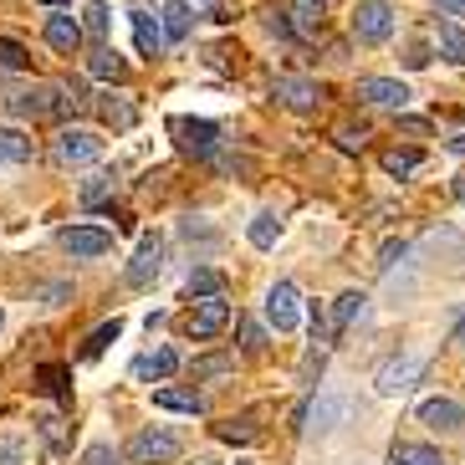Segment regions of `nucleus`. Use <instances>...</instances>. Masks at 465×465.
<instances>
[{
	"label": "nucleus",
	"mask_w": 465,
	"mask_h": 465,
	"mask_svg": "<svg viewBox=\"0 0 465 465\" xmlns=\"http://www.w3.org/2000/svg\"><path fill=\"white\" fill-rule=\"evenodd\" d=\"M455 342H465V322H460V328H455Z\"/></svg>",
	"instance_id": "49"
},
{
	"label": "nucleus",
	"mask_w": 465,
	"mask_h": 465,
	"mask_svg": "<svg viewBox=\"0 0 465 465\" xmlns=\"http://www.w3.org/2000/svg\"><path fill=\"white\" fill-rule=\"evenodd\" d=\"M36 383H42L52 399H72V369L67 363H42V369H36Z\"/></svg>",
	"instance_id": "23"
},
{
	"label": "nucleus",
	"mask_w": 465,
	"mask_h": 465,
	"mask_svg": "<svg viewBox=\"0 0 465 465\" xmlns=\"http://www.w3.org/2000/svg\"><path fill=\"white\" fill-rule=\"evenodd\" d=\"M276 97H282L292 113H317L322 108V87H317L312 77H276Z\"/></svg>",
	"instance_id": "13"
},
{
	"label": "nucleus",
	"mask_w": 465,
	"mask_h": 465,
	"mask_svg": "<svg viewBox=\"0 0 465 465\" xmlns=\"http://www.w3.org/2000/svg\"><path fill=\"white\" fill-rule=\"evenodd\" d=\"M36 5H52V11H56V5H72V0H36Z\"/></svg>",
	"instance_id": "47"
},
{
	"label": "nucleus",
	"mask_w": 465,
	"mask_h": 465,
	"mask_svg": "<svg viewBox=\"0 0 465 465\" xmlns=\"http://www.w3.org/2000/svg\"><path fill=\"white\" fill-rule=\"evenodd\" d=\"M455 194H460V200H465V179H455Z\"/></svg>",
	"instance_id": "48"
},
{
	"label": "nucleus",
	"mask_w": 465,
	"mask_h": 465,
	"mask_svg": "<svg viewBox=\"0 0 465 465\" xmlns=\"http://www.w3.org/2000/svg\"><path fill=\"white\" fill-rule=\"evenodd\" d=\"M307 317H312V342H317V348H328L332 332H338V328H332L328 317H322V307H317V302H312V312H307Z\"/></svg>",
	"instance_id": "39"
},
{
	"label": "nucleus",
	"mask_w": 465,
	"mask_h": 465,
	"mask_svg": "<svg viewBox=\"0 0 465 465\" xmlns=\"http://www.w3.org/2000/svg\"><path fill=\"white\" fill-rule=\"evenodd\" d=\"M0 322H5V312H0Z\"/></svg>",
	"instance_id": "51"
},
{
	"label": "nucleus",
	"mask_w": 465,
	"mask_h": 465,
	"mask_svg": "<svg viewBox=\"0 0 465 465\" xmlns=\"http://www.w3.org/2000/svg\"><path fill=\"white\" fill-rule=\"evenodd\" d=\"M118 332H124V322H118V317H113V322H103V328H97L93 338L83 342V358H97V353H103V348H108L113 338H118Z\"/></svg>",
	"instance_id": "35"
},
{
	"label": "nucleus",
	"mask_w": 465,
	"mask_h": 465,
	"mask_svg": "<svg viewBox=\"0 0 465 465\" xmlns=\"http://www.w3.org/2000/svg\"><path fill=\"white\" fill-rule=\"evenodd\" d=\"M83 465H124V455L97 440V445H87V450H83Z\"/></svg>",
	"instance_id": "38"
},
{
	"label": "nucleus",
	"mask_w": 465,
	"mask_h": 465,
	"mask_svg": "<svg viewBox=\"0 0 465 465\" xmlns=\"http://www.w3.org/2000/svg\"><path fill=\"white\" fill-rule=\"evenodd\" d=\"M241 348H246L251 358H261L266 353V332H261L256 322H246V328H241Z\"/></svg>",
	"instance_id": "40"
},
{
	"label": "nucleus",
	"mask_w": 465,
	"mask_h": 465,
	"mask_svg": "<svg viewBox=\"0 0 465 465\" xmlns=\"http://www.w3.org/2000/svg\"><path fill=\"white\" fill-rule=\"evenodd\" d=\"M435 46H440L445 62L465 67V26H455V21H435Z\"/></svg>",
	"instance_id": "20"
},
{
	"label": "nucleus",
	"mask_w": 465,
	"mask_h": 465,
	"mask_svg": "<svg viewBox=\"0 0 465 465\" xmlns=\"http://www.w3.org/2000/svg\"><path fill=\"white\" fill-rule=\"evenodd\" d=\"M26 62H31L26 46L15 42V36H0V67H5V72H21Z\"/></svg>",
	"instance_id": "34"
},
{
	"label": "nucleus",
	"mask_w": 465,
	"mask_h": 465,
	"mask_svg": "<svg viewBox=\"0 0 465 465\" xmlns=\"http://www.w3.org/2000/svg\"><path fill=\"white\" fill-rule=\"evenodd\" d=\"M174 369H179V353H174V348H153V353L134 358V379H143V383H153V379H169Z\"/></svg>",
	"instance_id": "18"
},
{
	"label": "nucleus",
	"mask_w": 465,
	"mask_h": 465,
	"mask_svg": "<svg viewBox=\"0 0 465 465\" xmlns=\"http://www.w3.org/2000/svg\"><path fill=\"white\" fill-rule=\"evenodd\" d=\"M83 21H77V15H46V46H52V52H62V56H72L77 52V46H83Z\"/></svg>",
	"instance_id": "16"
},
{
	"label": "nucleus",
	"mask_w": 465,
	"mask_h": 465,
	"mask_svg": "<svg viewBox=\"0 0 465 465\" xmlns=\"http://www.w3.org/2000/svg\"><path fill=\"white\" fill-rule=\"evenodd\" d=\"M5 108L15 113V118H62V83H36L26 87V93H11L5 97Z\"/></svg>",
	"instance_id": "5"
},
{
	"label": "nucleus",
	"mask_w": 465,
	"mask_h": 465,
	"mask_svg": "<svg viewBox=\"0 0 465 465\" xmlns=\"http://www.w3.org/2000/svg\"><path fill=\"white\" fill-rule=\"evenodd\" d=\"M215 440H225V445H256L261 430H256V420H225V424H215Z\"/></svg>",
	"instance_id": "28"
},
{
	"label": "nucleus",
	"mask_w": 465,
	"mask_h": 465,
	"mask_svg": "<svg viewBox=\"0 0 465 465\" xmlns=\"http://www.w3.org/2000/svg\"><path fill=\"white\" fill-rule=\"evenodd\" d=\"M225 369H231V358H205V363H194V379H215Z\"/></svg>",
	"instance_id": "42"
},
{
	"label": "nucleus",
	"mask_w": 465,
	"mask_h": 465,
	"mask_svg": "<svg viewBox=\"0 0 465 465\" xmlns=\"http://www.w3.org/2000/svg\"><path fill=\"white\" fill-rule=\"evenodd\" d=\"M266 322H272L276 332H292L302 322V297L292 282H276L272 292H266Z\"/></svg>",
	"instance_id": "7"
},
{
	"label": "nucleus",
	"mask_w": 465,
	"mask_h": 465,
	"mask_svg": "<svg viewBox=\"0 0 465 465\" xmlns=\"http://www.w3.org/2000/svg\"><path fill=\"white\" fill-rule=\"evenodd\" d=\"M153 404L159 410H174V414H205V394L200 389H159Z\"/></svg>",
	"instance_id": "19"
},
{
	"label": "nucleus",
	"mask_w": 465,
	"mask_h": 465,
	"mask_svg": "<svg viewBox=\"0 0 465 465\" xmlns=\"http://www.w3.org/2000/svg\"><path fill=\"white\" fill-rule=\"evenodd\" d=\"M164 272V241H159V235H143V241H138V251H134V261H128V282H134V287H149L153 276Z\"/></svg>",
	"instance_id": "10"
},
{
	"label": "nucleus",
	"mask_w": 465,
	"mask_h": 465,
	"mask_svg": "<svg viewBox=\"0 0 465 465\" xmlns=\"http://www.w3.org/2000/svg\"><path fill=\"white\" fill-rule=\"evenodd\" d=\"M194 465H215V460H194Z\"/></svg>",
	"instance_id": "50"
},
{
	"label": "nucleus",
	"mask_w": 465,
	"mask_h": 465,
	"mask_svg": "<svg viewBox=\"0 0 465 465\" xmlns=\"http://www.w3.org/2000/svg\"><path fill=\"white\" fill-rule=\"evenodd\" d=\"M404 251H410L404 241H389V246H383V256H379V272H394V261L404 256Z\"/></svg>",
	"instance_id": "43"
},
{
	"label": "nucleus",
	"mask_w": 465,
	"mask_h": 465,
	"mask_svg": "<svg viewBox=\"0 0 465 465\" xmlns=\"http://www.w3.org/2000/svg\"><path fill=\"white\" fill-rule=\"evenodd\" d=\"M113 190H118V179H113V174L83 179V205H103V200H113Z\"/></svg>",
	"instance_id": "33"
},
{
	"label": "nucleus",
	"mask_w": 465,
	"mask_h": 465,
	"mask_svg": "<svg viewBox=\"0 0 465 465\" xmlns=\"http://www.w3.org/2000/svg\"><path fill=\"white\" fill-rule=\"evenodd\" d=\"M424 62H430V52H424V46H420V42H414V46H410V52H404V67H424Z\"/></svg>",
	"instance_id": "45"
},
{
	"label": "nucleus",
	"mask_w": 465,
	"mask_h": 465,
	"mask_svg": "<svg viewBox=\"0 0 465 465\" xmlns=\"http://www.w3.org/2000/svg\"><path fill=\"white\" fill-rule=\"evenodd\" d=\"M276 235H282V220H276L272 210H261V215L251 220V246H256V251H272Z\"/></svg>",
	"instance_id": "29"
},
{
	"label": "nucleus",
	"mask_w": 465,
	"mask_h": 465,
	"mask_svg": "<svg viewBox=\"0 0 465 465\" xmlns=\"http://www.w3.org/2000/svg\"><path fill=\"white\" fill-rule=\"evenodd\" d=\"M83 26L93 31L97 42L108 36V26H113V15H108V0H87V5H83Z\"/></svg>",
	"instance_id": "32"
},
{
	"label": "nucleus",
	"mask_w": 465,
	"mask_h": 465,
	"mask_svg": "<svg viewBox=\"0 0 465 465\" xmlns=\"http://www.w3.org/2000/svg\"><path fill=\"white\" fill-rule=\"evenodd\" d=\"M31 134L26 128H11V124H0V159H11V164H31Z\"/></svg>",
	"instance_id": "21"
},
{
	"label": "nucleus",
	"mask_w": 465,
	"mask_h": 465,
	"mask_svg": "<svg viewBox=\"0 0 465 465\" xmlns=\"http://www.w3.org/2000/svg\"><path fill=\"white\" fill-rule=\"evenodd\" d=\"M0 465H26V445L21 440H0Z\"/></svg>",
	"instance_id": "41"
},
{
	"label": "nucleus",
	"mask_w": 465,
	"mask_h": 465,
	"mask_svg": "<svg viewBox=\"0 0 465 465\" xmlns=\"http://www.w3.org/2000/svg\"><path fill=\"white\" fill-rule=\"evenodd\" d=\"M56 241H62V251H72V256H83V261L108 256V251H113V235H108V231H97V225H67V231L56 235Z\"/></svg>",
	"instance_id": "11"
},
{
	"label": "nucleus",
	"mask_w": 465,
	"mask_h": 465,
	"mask_svg": "<svg viewBox=\"0 0 465 465\" xmlns=\"http://www.w3.org/2000/svg\"><path fill=\"white\" fill-rule=\"evenodd\" d=\"M225 328H231V302L225 297H200L190 307V317H184V338H194V342H210Z\"/></svg>",
	"instance_id": "4"
},
{
	"label": "nucleus",
	"mask_w": 465,
	"mask_h": 465,
	"mask_svg": "<svg viewBox=\"0 0 465 465\" xmlns=\"http://www.w3.org/2000/svg\"><path fill=\"white\" fill-rule=\"evenodd\" d=\"M184 292H190L194 302H200V297H220V292H225V276H220L215 266H194L190 282H184Z\"/></svg>",
	"instance_id": "24"
},
{
	"label": "nucleus",
	"mask_w": 465,
	"mask_h": 465,
	"mask_svg": "<svg viewBox=\"0 0 465 465\" xmlns=\"http://www.w3.org/2000/svg\"><path fill=\"white\" fill-rule=\"evenodd\" d=\"M394 465H440V450H430V445H399Z\"/></svg>",
	"instance_id": "36"
},
{
	"label": "nucleus",
	"mask_w": 465,
	"mask_h": 465,
	"mask_svg": "<svg viewBox=\"0 0 465 465\" xmlns=\"http://www.w3.org/2000/svg\"><path fill=\"white\" fill-rule=\"evenodd\" d=\"M358 103H369V108H404L410 103V87L394 83V77H363L358 83Z\"/></svg>",
	"instance_id": "15"
},
{
	"label": "nucleus",
	"mask_w": 465,
	"mask_h": 465,
	"mask_svg": "<svg viewBox=\"0 0 465 465\" xmlns=\"http://www.w3.org/2000/svg\"><path fill=\"white\" fill-rule=\"evenodd\" d=\"M87 72H93L97 83H124L128 67H124V56L113 52V46H97V52L87 56Z\"/></svg>",
	"instance_id": "22"
},
{
	"label": "nucleus",
	"mask_w": 465,
	"mask_h": 465,
	"mask_svg": "<svg viewBox=\"0 0 465 465\" xmlns=\"http://www.w3.org/2000/svg\"><path fill=\"white\" fill-rule=\"evenodd\" d=\"M97 113H103V124H113V128H134V103L128 97H118V93H103V103H97Z\"/></svg>",
	"instance_id": "26"
},
{
	"label": "nucleus",
	"mask_w": 465,
	"mask_h": 465,
	"mask_svg": "<svg viewBox=\"0 0 465 465\" xmlns=\"http://www.w3.org/2000/svg\"><path fill=\"white\" fill-rule=\"evenodd\" d=\"M128 21H134V42H138V52H143V56H159V52H164V21H159V15L134 11Z\"/></svg>",
	"instance_id": "17"
},
{
	"label": "nucleus",
	"mask_w": 465,
	"mask_h": 465,
	"mask_svg": "<svg viewBox=\"0 0 465 465\" xmlns=\"http://www.w3.org/2000/svg\"><path fill=\"white\" fill-rule=\"evenodd\" d=\"M389 31H394V5L389 0H358V11H353V36L358 42H389Z\"/></svg>",
	"instance_id": "6"
},
{
	"label": "nucleus",
	"mask_w": 465,
	"mask_h": 465,
	"mask_svg": "<svg viewBox=\"0 0 465 465\" xmlns=\"http://www.w3.org/2000/svg\"><path fill=\"white\" fill-rule=\"evenodd\" d=\"M420 379H424V358L399 353V358H389V363L379 369V394H404V389H414Z\"/></svg>",
	"instance_id": "9"
},
{
	"label": "nucleus",
	"mask_w": 465,
	"mask_h": 465,
	"mask_svg": "<svg viewBox=\"0 0 465 465\" xmlns=\"http://www.w3.org/2000/svg\"><path fill=\"white\" fill-rule=\"evenodd\" d=\"M420 164H424V153H420V149H383V174L404 179V174H414Z\"/></svg>",
	"instance_id": "27"
},
{
	"label": "nucleus",
	"mask_w": 465,
	"mask_h": 465,
	"mask_svg": "<svg viewBox=\"0 0 465 465\" xmlns=\"http://www.w3.org/2000/svg\"><path fill=\"white\" fill-rule=\"evenodd\" d=\"M363 143H369V128H363V124H338V149L358 153Z\"/></svg>",
	"instance_id": "37"
},
{
	"label": "nucleus",
	"mask_w": 465,
	"mask_h": 465,
	"mask_svg": "<svg viewBox=\"0 0 465 465\" xmlns=\"http://www.w3.org/2000/svg\"><path fill=\"white\" fill-rule=\"evenodd\" d=\"M420 424H430L435 435H455V430H465V404H455V399H424Z\"/></svg>",
	"instance_id": "14"
},
{
	"label": "nucleus",
	"mask_w": 465,
	"mask_h": 465,
	"mask_svg": "<svg viewBox=\"0 0 465 465\" xmlns=\"http://www.w3.org/2000/svg\"><path fill=\"white\" fill-rule=\"evenodd\" d=\"M103 159V138L93 128H62L52 143V164L56 169H83V164H97Z\"/></svg>",
	"instance_id": "1"
},
{
	"label": "nucleus",
	"mask_w": 465,
	"mask_h": 465,
	"mask_svg": "<svg viewBox=\"0 0 465 465\" xmlns=\"http://www.w3.org/2000/svg\"><path fill=\"white\" fill-rule=\"evenodd\" d=\"M36 430H42V440L52 445V450H67V445H72V430H67V420H62V414H42V420H36Z\"/></svg>",
	"instance_id": "31"
},
{
	"label": "nucleus",
	"mask_w": 465,
	"mask_h": 465,
	"mask_svg": "<svg viewBox=\"0 0 465 465\" xmlns=\"http://www.w3.org/2000/svg\"><path fill=\"white\" fill-rule=\"evenodd\" d=\"M169 134H174L179 153H190V159H215L220 149V124H210V118H169Z\"/></svg>",
	"instance_id": "2"
},
{
	"label": "nucleus",
	"mask_w": 465,
	"mask_h": 465,
	"mask_svg": "<svg viewBox=\"0 0 465 465\" xmlns=\"http://www.w3.org/2000/svg\"><path fill=\"white\" fill-rule=\"evenodd\" d=\"M342 420H348V399L342 394H317L312 410H302V430H317V435L338 430Z\"/></svg>",
	"instance_id": "12"
},
{
	"label": "nucleus",
	"mask_w": 465,
	"mask_h": 465,
	"mask_svg": "<svg viewBox=\"0 0 465 465\" xmlns=\"http://www.w3.org/2000/svg\"><path fill=\"white\" fill-rule=\"evenodd\" d=\"M179 450H184L179 435L174 430H159V424H149V430H138V435L128 440V460L134 465H169Z\"/></svg>",
	"instance_id": "3"
},
{
	"label": "nucleus",
	"mask_w": 465,
	"mask_h": 465,
	"mask_svg": "<svg viewBox=\"0 0 465 465\" xmlns=\"http://www.w3.org/2000/svg\"><path fill=\"white\" fill-rule=\"evenodd\" d=\"M440 15H450V21H465V0H435Z\"/></svg>",
	"instance_id": "44"
},
{
	"label": "nucleus",
	"mask_w": 465,
	"mask_h": 465,
	"mask_svg": "<svg viewBox=\"0 0 465 465\" xmlns=\"http://www.w3.org/2000/svg\"><path fill=\"white\" fill-rule=\"evenodd\" d=\"M190 36V0H169L164 5V42H184Z\"/></svg>",
	"instance_id": "25"
},
{
	"label": "nucleus",
	"mask_w": 465,
	"mask_h": 465,
	"mask_svg": "<svg viewBox=\"0 0 465 465\" xmlns=\"http://www.w3.org/2000/svg\"><path fill=\"white\" fill-rule=\"evenodd\" d=\"M450 153H465V128H455V134H450Z\"/></svg>",
	"instance_id": "46"
},
{
	"label": "nucleus",
	"mask_w": 465,
	"mask_h": 465,
	"mask_svg": "<svg viewBox=\"0 0 465 465\" xmlns=\"http://www.w3.org/2000/svg\"><path fill=\"white\" fill-rule=\"evenodd\" d=\"M363 302H369V297H363V292H342V297H338V307H332V328H353V322H358V317H363Z\"/></svg>",
	"instance_id": "30"
},
{
	"label": "nucleus",
	"mask_w": 465,
	"mask_h": 465,
	"mask_svg": "<svg viewBox=\"0 0 465 465\" xmlns=\"http://www.w3.org/2000/svg\"><path fill=\"white\" fill-rule=\"evenodd\" d=\"M287 31L302 36V42H317L328 31V5L322 0H292L287 5Z\"/></svg>",
	"instance_id": "8"
}]
</instances>
